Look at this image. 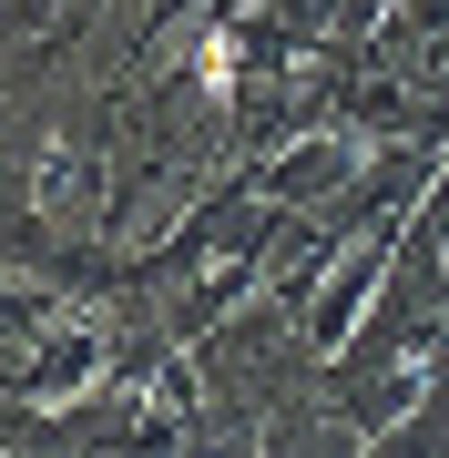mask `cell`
I'll use <instances>...</instances> for the list:
<instances>
[{
	"instance_id": "cell-3",
	"label": "cell",
	"mask_w": 449,
	"mask_h": 458,
	"mask_svg": "<svg viewBox=\"0 0 449 458\" xmlns=\"http://www.w3.org/2000/svg\"><path fill=\"white\" fill-rule=\"evenodd\" d=\"M82 377H113V336H92V327H41V336L11 357V397H21V408H62V397H82Z\"/></svg>"
},
{
	"instance_id": "cell-1",
	"label": "cell",
	"mask_w": 449,
	"mask_h": 458,
	"mask_svg": "<svg viewBox=\"0 0 449 458\" xmlns=\"http://www.w3.org/2000/svg\"><path fill=\"white\" fill-rule=\"evenodd\" d=\"M399 234H409V225H367L358 245H348V255L327 265V285L307 295V336H297L307 357H337V346H348V336L367 327V306H378L388 265H399Z\"/></svg>"
},
{
	"instance_id": "cell-2",
	"label": "cell",
	"mask_w": 449,
	"mask_h": 458,
	"mask_svg": "<svg viewBox=\"0 0 449 458\" xmlns=\"http://www.w3.org/2000/svg\"><path fill=\"white\" fill-rule=\"evenodd\" d=\"M367 132H348V123H316L307 143H286V153H255V183H266V204H297V214H327L348 183L367 174Z\"/></svg>"
},
{
	"instance_id": "cell-4",
	"label": "cell",
	"mask_w": 449,
	"mask_h": 458,
	"mask_svg": "<svg viewBox=\"0 0 449 458\" xmlns=\"http://www.w3.org/2000/svg\"><path fill=\"white\" fill-rule=\"evenodd\" d=\"M255 458H367V428H358V418H337L327 397H297V408H276V418H266Z\"/></svg>"
}]
</instances>
